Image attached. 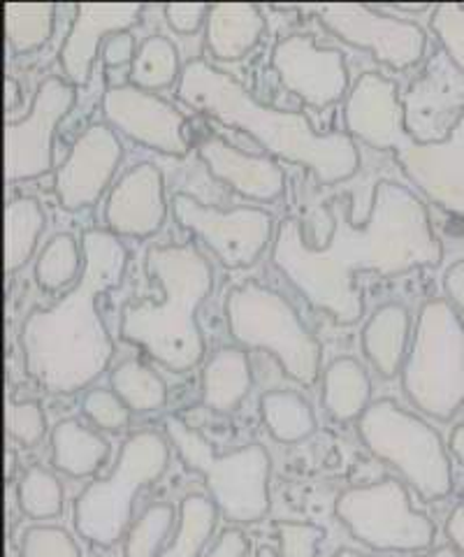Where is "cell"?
Here are the masks:
<instances>
[{
  "label": "cell",
  "mask_w": 464,
  "mask_h": 557,
  "mask_svg": "<svg viewBox=\"0 0 464 557\" xmlns=\"http://www.w3.org/2000/svg\"><path fill=\"white\" fill-rule=\"evenodd\" d=\"M328 214L333 233L323 247L304 242L300 221H284L274 239L272 260L309 302L328 311L341 325L363 319L358 272L394 276L441 260V242L432 233L423 200L400 184L374 186L372 209L363 225L353 223L349 196L333 198Z\"/></svg>",
  "instance_id": "cell-1"
},
{
  "label": "cell",
  "mask_w": 464,
  "mask_h": 557,
  "mask_svg": "<svg viewBox=\"0 0 464 557\" xmlns=\"http://www.w3.org/2000/svg\"><path fill=\"white\" fill-rule=\"evenodd\" d=\"M84 272L51 307L33 309L22 325L28 376L51 395H71L93 383L114 356L98 313L100 295L122 284L128 251L114 233H84Z\"/></svg>",
  "instance_id": "cell-2"
},
{
  "label": "cell",
  "mask_w": 464,
  "mask_h": 557,
  "mask_svg": "<svg viewBox=\"0 0 464 557\" xmlns=\"http://www.w3.org/2000/svg\"><path fill=\"white\" fill-rule=\"evenodd\" d=\"M177 98L221 124L242 128L267 153L309 168L323 186L347 182L360 168V153L349 133H316L304 114L267 108L237 79L202 59L184 65Z\"/></svg>",
  "instance_id": "cell-3"
},
{
  "label": "cell",
  "mask_w": 464,
  "mask_h": 557,
  "mask_svg": "<svg viewBox=\"0 0 464 557\" xmlns=\"http://www.w3.org/2000/svg\"><path fill=\"white\" fill-rule=\"evenodd\" d=\"M147 270L163 290L159 302H126L118 333L172 372H191L204 356L198 309L212 290V268L193 244L147 251Z\"/></svg>",
  "instance_id": "cell-4"
},
{
  "label": "cell",
  "mask_w": 464,
  "mask_h": 557,
  "mask_svg": "<svg viewBox=\"0 0 464 557\" xmlns=\"http://www.w3.org/2000/svg\"><path fill=\"white\" fill-rule=\"evenodd\" d=\"M343 121L349 135L363 139L372 149L392 151L427 200L464 219V116L443 143L421 145L404 128L398 84L384 75L365 73L349 94Z\"/></svg>",
  "instance_id": "cell-5"
},
{
  "label": "cell",
  "mask_w": 464,
  "mask_h": 557,
  "mask_svg": "<svg viewBox=\"0 0 464 557\" xmlns=\"http://www.w3.org/2000/svg\"><path fill=\"white\" fill-rule=\"evenodd\" d=\"M402 386L423 413L451 421L464 405V323L449 300L423 305Z\"/></svg>",
  "instance_id": "cell-6"
},
{
  "label": "cell",
  "mask_w": 464,
  "mask_h": 557,
  "mask_svg": "<svg viewBox=\"0 0 464 557\" xmlns=\"http://www.w3.org/2000/svg\"><path fill=\"white\" fill-rule=\"evenodd\" d=\"M165 432L184 465L208 481L216 507L233 522H258L269 511V456L261 444H249L216 456L202 432L181 418L167 416Z\"/></svg>",
  "instance_id": "cell-7"
},
{
  "label": "cell",
  "mask_w": 464,
  "mask_h": 557,
  "mask_svg": "<svg viewBox=\"0 0 464 557\" xmlns=\"http://www.w3.org/2000/svg\"><path fill=\"white\" fill-rule=\"evenodd\" d=\"M226 319L239 344L269 351L284 372L302 386L316 381L321 344L279 293L258 282L235 286L226 298Z\"/></svg>",
  "instance_id": "cell-8"
},
{
  "label": "cell",
  "mask_w": 464,
  "mask_h": 557,
  "mask_svg": "<svg viewBox=\"0 0 464 557\" xmlns=\"http://www.w3.org/2000/svg\"><path fill=\"white\" fill-rule=\"evenodd\" d=\"M170 448L159 432L142 430L122 446L114 472L81 491L75 502V528L93 546H114L133 516V497L167 467Z\"/></svg>",
  "instance_id": "cell-9"
},
{
  "label": "cell",
  "mask_w": 464,
  "mask_h": 557,
  "mask_svg": "<svg viewBox=\"0 0 464 557\" xmlns=\"http://www.w3.org/2000/svg\"><path fill=\"white\" fill-rule=\"evenodd\" d=\"M358 432L374 456L398 467L425 502L451 495V460L439 434L418 416L400 409L392 399H379L358 418Z\"/></svg>",
  "instance_id": "cell-10"
},
{
  "label": "cell",
  "mask_w": 464,
  "mask_h": 557,
  "mask_svg": "<svg viewBox=\"0 0 464 557\" xmlns=\"http://www.w3.org/2000/svg\"><path fill=\"white\" fill-rule=\"evenodd\" d=\"M335 513L374 550L416 553L435 542L432 520L411 509L406 487L394 479L349 487L337 497Z\"/></svg>",
  "instance_id": "cell-11"
},
{
  "label": "cell",
  "mask_w": 464,
  "mask_h": 557,
  "mask_svg": "<svg viewBox=\"0 0 464 557\" xmlns=\"http://www.w3.org/2000/svg\"><path fill=\"white\" fill-rule=\"evenodd\" d=\"M298 10L316 14L321 24L333 30L339 40L360 49H369L376 61L394 70L416 65L425 54L427 38L418 24L376 12L372 5L318 3L298 5Z\"/></svg>",
  "instance_id": "cell-12"
},
{
  "label": "cell",
  "mask_w": 464,
  "mask_h": 557,
  "mask_svg": "<svg viewBox=\"0 0 464 557\" xmlns=\"http://www.w3.org/2000/svg\"><path fill=\"white\" fill-rule=\"evenodd\" d=\"M170 205L181 228L208 242L226 268H249L269 244L274 219L265 209L237 207L221 212L188 194H175Z\"/></svg>",
  "instance_id": "cell-13"
},
{
  "label": "cell",
  "mask_w": 464,
  "mask_h": 557,
  "mask_svg": "<svg viewBox=\"0 0 464 557\" xmlns=\"http://www.w3.org/2000/svg\"><path fill=\"white\" fill-rule=\"evenodd\" d=\"M75 86L61 77H47L33 98L26 119L5 126V182L36 180L51 170L54 131L75 104Z\"/></svg>",
  "instance_id": "cell-14"
},
{
  "label": "cell",
  "mask_w": 464,
  "mask_h": 557,
  "mask_svg": "<svg viewBox=\"0 0 464 557\" xmlns=\"http://www.w3.org/2000/svg\"><path fill=\"white\" fill-rule=\"evenodd\" d=\"M400 102L411 139L421 145L443 143L464 116V70L443 47L435 49Z\"/></svg>",
  "instance_id": "cell-15"
},
{
  "label": "cell",
  "mask_w": 464,
  "mask_h": 557,
  "mask_svg": "<svg viewBox=\"0 0 464 557\" xmlns=\"http://www.w3.org/2000/svg\"><path fill=\"white\" fill-rule=\"evenodd\" d=\"M272 67L290 94L309 108H330L349 89V70L339 49H323L306 35H288L272 49Z\"/></svg>",
  "instance_id": "cell-16"
},
{
  "label": "cell",
  "mask_w": 464,
  "mask_h": 557,
  "mask_svg": "<svg viewBox=\"0 0 464 557\" xmlns=\"http://www.w3.org/2000/svg\"><path fill=\"white\" fill-rule=\"evenodd\" d=\"M108 124L122 131L135 143L170 156H184L188 143L184 137V116L163 98L137 86H112L102 98Z\"/></svg>",
  "instance_id": "cell-17"
},
{
  "label": "cell",
  "mask_w": 464,
  "mask_h": 557,
  "mask_svg": "<svg viewBox=\"0 0 464 557\" xmlns=\"http://www.w3.org/2000/svg\"><path fill=\"white\" fill-rule=\"evenodd\" d=\"M122 156V143L110 126L93 124L86 128L57 170L54 188L61 207L67 212L91 207L110 184Z\"/></svg>",
  "instance_id": "cell-18"
},
{
  "label": "cell",
  "mask_w": 464,
  "mask_h": 557,
  "mask_svg": "<svg viewBox=\"0 0 464 557\" xmlns=\"http://www.w3.org/2000/svg\"><path fill=\"white\" fill-rule=\"evenodd\" d=\"M163 174L156 165L140 163L112 188L105 221L118 237H151L165 221Z\"/></svg>",
  "instance_id": "cell-19"
},
{
  "label": "cell",
  "mask_w": 464,
  "mask_h": 557,
  "mask_svg": "<svg viewBox=\"0 0 464 557\" xmlns=\"http://www.w3.org/2000/svg\"><path fill=\"white\" fill-rule=\"evenodd\" d=\"M140 3H79L71 33L61 49V65L71 84H86L98 57L100 40L126 33L142 16Z\"/></svg>",
  "instance_id": "cell-20"
},
{
  "label": "cell",
  "mask_w": 464,
  "mask_h": 557,
  "mask_svg": "<svg viewBox=\"0 0 464 557\" xmlns=\"http://www.w3.org/2000/svg\"><path fill=\"white\" fill-rule=\"evenodd\" d=\"M198 156L216 180L230 184L244 198L272 202L284 194L286 174L269 156L244 153L216 135L200 143Z\"/></svg>",
  "instance_id": "cell-21"
},
{
  "label": "cell",
  "mask_w": 464,
  "mask_h": 557,
  "mask_svg": "<svg viewBox=\"0 0 464 557\" xmlns=\"http://www.w3.org/2000/svg\"><path fill=\"white\" fill-rule=\"evenodd\" d=\"M265 16L251 3H216L208 14V47L221 61H239L261 42Z\"/></svg>",
  "instance_id": "cell-22"
},
{
  "label": "cell",
  "mask_w": 464,
  "mask_h": 557,
  "mask_svg": "<svg viewBox=\"0 0 464 557\" xmlns=\"http://www.w3.org/2000/svg\"><path fill=\"white\" fill-rule=\"evenodd\" d=\"M251 364L242 348L223 346L202 370V405L228 413L242 405L251 391Z\"/></svg>",
  "instance_id": "cell-23"
},
{
  "label": "cell",
  "mask_w": 464,
  "mask_h": 557,
  "mask_svg": "<svg viewBox=\"0 0 464 557\" xmlns=\"http://www.w3.org/2000/svg\"><path fill=\"white\" fill-rule=\"evenodd\" d=\"M409 337V311L402 305H384L369 317L363 330V348L381 376L392 379L400 372Z\"/></svg>",
  "instance_id": "cell-24"
},
{
  "label": "cell",
  "mask_w": 464,
  "mask_h": 557,
  "mask_svg": "<svg viewBox=\"0 0 464 557\" xmlns=\"http://www.w3.org/2000/svg\"><path fill=\"white\" fill-rule=\"evenodd\" d=\"M372 383L363 364L343 356L328 364L323 379V405L339 423L355 421L369 407Z\"/></svg>",
  "instance_id": "cell-25"
},
{
  "label": "cell",
  "mask_w": 464,
  "mask_h": 557,
  "mask_svg": "<svg viewBox=\"0 0 464 557\" xmlns=\"http://www.w3.org/2000/svg\"><path fill=\"white\" fill-rule=\"evenodd\" d=\"M108 458V442L75 418L61 421L51 432V465L67 476H89Z\"/></svg>",
  "instance_id": "cell-26"
},
{
  "label": "cell",
  "mask_w": 464,
  "mask_h": 557,
  "mask_svg": "<svg viewBox=\"0 0 464 557\" xmlns=\"http://www.w3.org/2000/svg\"><path fill=\"white\" fill-rule=\"evenodd\" d=\"M261 416L269 434L281 444H298L312 437L316 418L306 399L296 391H269L261 397Z\"/></svg>",
  "instance_id": "cell-27"
},
{
  "label": "cell",
  "mask_w": 464,
  "mask_h": 557,
  "mask_svg": "<svg viewBox=\"0 0 464 557\" xmlns=\"http://www.w3.org/2000/svg\"><path fill=\"white\" fill-rule=\"evenodd\" d=\"M42 231L45 212L38 200L16 198L5 207V272L12 274L26 265Z\"/></svg>",
  "instance_id": "cell-28"
},
{
  "label": "cell",
  "mask_w": 464,
  "mask_h": 557,
  "mask_svg": "<svg viewBox=\"0 0 464 557\" xmlns=\"http://www.w3.org/2000/svg\"><path fill=\"white\" fill-rule=\"evenodd\" d=\"M218 522L216 502L204 495H188L179 507V528L172 544L159 557H200Z\"/></svg>",
  "instance_id": "cell-29"
},
{
  "label": "cell",
  "mask_w": 464,
  "mask_h": 557,
  "mask_svg": "<svg viewBox=\"0 0 464 557\" xmlns=\"http://www.w3.org/2000/svg\"><path fill=\"white\" fill-rule=\"evenodd\" d=\"M179 77L181 70L177 47L167 38H163V35H151L135 54L130 67L133 86L142 91H159L167 89V86L175 84Z\"/></svg>",
  "instance_id": "cell-30"
},
{
  "label": "cell",
  "mask_w": 464,
  "mask_h": 557,
  "mask_svg": "<svg viewBox=\"0 0 464 557\" xmlns=\"http://www.w3.org/2000/svg\"><path fill=\"white\" fill-rule=\"evenodd\" d=\"M112 391L124 399L130 411H156L167 403L165 381L140 360H126L112 372Z\"/></svg>",
  "instance_id": "cell-31"
},
{
  "label": "cell",
  "mask_w": 464,
  "mask_h": 557,
  "mask_svg": "<svg viewBox=\"0 0 464 557\" xmlns=\"http://www.w3.org/2000/svg\"><path fill=\"white\" fill-rule=\"evenodd\" d=\"M57 5L51 3H5V35L14 54L40 49L54 28Z\"/></svg>",
  "instance_id": "cell-32"
},
{
  "label": "cell",
  "mask_w": 464,
  "mask_h": 557,
  "mask_svg": "<svg viewBox=\"0 0 464 557\" xmlns=\"http://www.w3.org/2000/svg\"><path fill=\"white\" fill-rule=\"evenodd\" d=\"M81 270V253L79 244L73 235H57L51 237L47 249L42 251L38 265H36V278L40 288L45 290H59L67 286L75 278H79Z\"/></svg>",
  "instance_id": "cell-33"
},
{
  "label": "cell",
  "mask_w": 464,
  "mask_h": 557,
  "mask_svg": "<svg viewBox=\"0 0 464 557\" xmlns=\"http://www.w3.org/2000/svg\"><path fill=\"white\" fill-rule=\"evenodd\" d=\"M16 497H20L22 511L33 520L57 518L63 511V487L59 479L47 472L45 467L28 469L20 483V491H16Z\"/></svg>",
  "instance_id": "cell-34"
},
{
  "label": "cell",
  "mask_w": 464,
  "mask_h": 557,
  "mask_svg": "<svg viewBox=\"0 0 464 557\" xmlns=\"http://www.w3.org/2000/svg\"><path fill=\"white\" fill-rule=\"evenodd\" d=\"M175 522V507L172 504H153L128 532L124 553L126 557H156L161 544Z\"/></svg>",
  "instance_id": "cell-35"
},
{
  "label": "cell",
  "mask_w": 464,
  "mask_h": 557,
  "mask_svg": "<svg viewBox=\"0 0 464 557\" xmlns=\"http://www.w3.org/2000/svg\"><path fill=\"white\" fill-rule=\"evenodd\" d=\"M81 409L102 430L118 432L128 428L130 423V409L114 391H105V388L89 391L84 395Z\"/></svg>",
  "instance_id": "cell-36"
},
{
  "label": "cell",
  "mask_w": 464,
  "mask_h": 557,
  "mask_svg": "<svg viewBox=\"0 0 464 557\" xmlns=\"http://www.w3.org/2000/svg\"><path fill=\"white\" fill-rule=\"evenodd\" d=\"M22 557H81V553L63 528L36 525L22 539Z\"/></svg>",
  "instance_id": "cell-37"
},
{
  "label": "cell",
  "mask_w": 464,
  "mask_h": 557,
  "mask_svg": "<svg viewBox=\"0 0 464 557\" xmlns=\"http://www.w3.org/2000/svg\"><path fill=\"white\" fill-rule=\"evenodd\" d=\"M5 425L10 437L24 446H36L47 432L45 411L40 403H33V399L10 403L5 409Z\"/></svg>",
  "instance_id": "cell-38"
},
{
  "label": "cell",
  "mask_w": 464,
  "mask_h": 557,
  "mask_svg": "<svg viewBox=\"0 0 464 557\" xmlns=\"http://www.w3.org/2000/svg\"><path fill=\"white\" fill-rule=\"evenodd\" d=\"M432 30L439 38V45L449 51V57L464 70V5H435Z\"/></svg>",
  "instance_id": "cell-39"
},
{
  "label": "cell",
  "mask_w": 464,
  "mask_h": 557,
  "mask_svg": "<svg viewBox=\"0 0 464 557\" xmlns=\"http://www.w3.org/2000/svg\"><path fill=\"white\" fill-rule=\"evenodd\" d=\"M325 530L314 522H277V539L281 557H316Z\"/></svg>",
  "instance_id": "cell-40"
},
{
  "label": "cell",
  "mask_w": 464,
  "mask_h": 557,
  "mask_svg": "<svg viewBox=\"0 0 464 557\" xmlns=\"http://www.w3.org/2000/svg\"><path fill=\"white\" fill-rule=\"evenodd\" d=\"M212 5L208 3H170L165 5V20L170 28L179 35H193L202 22H208Z\"/></svg>",
  "instance_id": "cell-41"
},
{
  "label": "cell",
  "mask_w": 464,
  "mask_h": 557,
  "mask_svg": "<svg viewBox=\"0 0 464 557\" xmlns=\"http://www.w3.org/2000/svg\"><path fill=\"white\" fill-rule=\"evenodd\" d=\"M135 38L126 30V33H114L105 40V47H102V61L110 67L116 65H126L128 61H135Z\"/></svg>",
  "instance_id": "cell-42"
},
{
  "label": "cell",
  "mask_w": 464,
  "mask_h": 557,
  "mask_svg": "<svg viewBox=\"0 0 464 557\" xmlns=\"http://www.w3.org/2000/svg\"><path fill=\"white\" fill-rule=\"evenodd\" d=\"M247 550H249L247 536L239 530H226L218 536V542L214 544L208 557H244Z\"/></svg>",
  "instance_id": "cell-43"
},
{
  "label": "cell",
  "mask_w": 464,
  "mask_h": 557,
  "mask_svg": "<svg viewBox=\"0 0 464 557\" xmlns=\"http://www.w3.org/2000/svg\"><path fill=\"white\" fill-rule=\"evenodd\" d=\"M443 290L455 307L464 309V260H457L443 274Z\"/></svg>",
  "instance_id": "cell-44"
},
{
  "label": "cell",
  "mask_w": 464,
  "mask_h": 557,
  "mask_svg": "<svg viewBox=\"0 0 464 557\" xmlns=\"http://www.w3.org/2000/svg\"><path fill=\"white\" fill-rule=\"evenodd\" d=\"M446 534H449L451 544L464 553V504L455 507V511L449 516V522H446Z\"/></svg>",
  "instance_id": "cell-45"
},
{
  "label": "cell",
  "mask_w": 464,
  "mask_h": 557,
  "mask_svg": "<svg viewBox=\"0 0 464 557\" xmlns=\"http://www.w3.org/2000/svg\"><path fill=\"white\" fill-rule=\"evenodd\" d=\"M451 450L455 453V458L464 465V423L455 428V432L451 434Z\"/></svg>",
  "instance_id": "cell-46"
},
{
  "label": "cell",
  "mask_w": 464,
  "mask_h": 557,
  "mask_svg": "<svg viewBox=\"0 0 464 557\" xmlns=\"http://www.w3.org/2000/svg\"><path fill=\"white\" fill-rule=\"evenodd\" d=\"M423 557H460V550L455 546H443V548H437Z\"/></svg>",
  "instance_id": "cell-47"
},
{
  "label": "cell",
  "mask_w": 464,
  "mask_h": 557,
  "mask_svg": "<svg viewBox=\"0 0 464 557\" xmlns=\"http://www.w3.org/2000/svg\"><path fill=\"white\" fill-rule=\"evenodd\" d=\"M333 557H367V555H363V553H358V550H351V548H343V550L335 553Z\"/></svg>",
  "instance_id": "cell-48"
},
{
  "label": "cell",
  "mask_w": 464,
  "mask_h": 557,
  "mask_svg": "<svg viewBox=\"0 0 464 557\" xmlns=\"http://www.w3.org/2000/svg\"><path fill=\"white\" fill-rule=\"evenodd\" d=\"M255 557H277V553H274L269 546H263Z\"/></svg>",
  "instance_id": "cell-49"
}]
</instances>
